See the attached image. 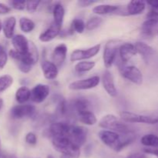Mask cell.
Masks as SVG:
<instances>
[{
  "label": "cell",
  "instance_id": "cell-35",
  "mask_svg": "<svg viewBox=\"0 0 158 158\" xmlns=\"http://www.w3.org/2000/svg\"><path fill=\"white\" fill-rule=\"evenodd\" d=\"M41 3L40 1H28L26 2V9L29 12L32 13V12H35L36 11V9H38L39 6Z\"/></svg>",
  "mask_w": 158,
  "mask_h": 158
},
{
  "label": "cell",
  "instance_id": "cell-28",
  "mask_svg": "<svg viewBox=\"0 0 158 158\" xmlns=\"http://www.w3.org/2000/svg\"><path fill=\"white\" fill-rule=\"evenodd\" d=\"M73 107L77 114H79L84 111L89 110V102L85 98L76 99L73 101Z\"/></svg>",
  "mask_w": 158,
  "mask_h": 158
},
{
  "label": "cell",
  "instance_id": "cell-1",
  "mask_svg": "<svg viewBox=\"0 0 158 158\" xmlns=\"http://www.w3.org/2000/svg\"><path fill=\"white\" fill-rule=\"evenodd\" d=\"M98 136L103 143L117 152L121 151L127 146L132 143L136 139L133 134L121 135L117 132L106 130L100 131Z\"/></svg>",
  "mask_w": 158,
  "mask_h": 158
},
{
  "label": "cell",
  "instance_id": "cell-6",
  "mask_svg": "<svg viewBox=\"0 0 158 158\" xmlns=\"http://www.w3.org/2000/svg\"><path fill=\"white\" fill-rule=\"evenodd\" d=\"M120 72L123 78L131 83L137 85H140L143 83V74L137 66H123L120 67Z\"/></svg>",
  "mask_w": 158,
  "mask_h": 158
},
{
  "label": "cell",
  "instance_id": "cell-33",
  "mask_svg": "<svg viewBox=\"0 0 158 158\" xmlns=\"http://www.w3.org/2000/svg\"><path fill=\"white\" fill-rule=\"evenodd\" d=\"M103 22L102 18L99 16H94L91 17L86 23V29L87 30H94L97 28H98L100 26V24Z\"/></svg>",
  "mask_w": 158,
  "mask_h": 158
},
{
  "label": "cell",
  "instance_id": "cell-40",
  "mask_svg": "<svg viewBox=\"0 0 158 158\" xmlns=\"http://www.w3.org/2000/svg\"><path fill=\"white\" fill-rule=\"evenodd\" d=\"M143 152L145 154L156 156L158 158V147L157 148H146L143 149Z\"/></svg>",
  "mask_w": 158,
  "mask_h": 158
},
{
  "label": "cell",
  "instance_id": "cell-21",
  "mask_svg": "<svg viewBox=\"0 0 158 158\" xmlns=\"http://www.w3.org/2000/svg\"><path fill=\"white\" fill-rule=\"evenodd\" d=\"M146 9V4L143 1H131L127 6V12L129 15H137L143 13Z\"/></svg>",
  "mask_w": 158,
  "mask_h": 158
},
{
  "label": "cell",
  "instance_id": "cell-11",
  "mask_svg": "<svg viewBox=\"0 0 158 158\" xmlns=\"http://www.w3.org/2000/svg\"><path fill=\"white\" fill-rule=\"evenodd\" d=\"M49 86L46 84H37L31 90V98L32 102L36 103H43L49 95Z\"/></svg>",
  "mask_w": 158,
  "mask_h": 158
},
{
  "label": "cell",
  "instance_id": "cell-13",
  "mask_svg": "<svg viewBox=\"0 0 158 158\" xmlns=\"http://www.w3.org/2000/svg\"><path fill=\"white\" fill-rule=\"evenodd\" d=\"M12 44L15 51L21 53H28L30 50L31 43L23 35H14L12 39Z\"/></svg>",
  "mask_w": 158,
  "mask_h": 158
},
{
  "label": "cell",
  "instance_id": "cell-29",
  "mask_svg": "<svg viewBox=\"0 0 158 158\" xmlns=\"http://www.w3.org/2000/svg\"><path fill=\"white\" fill-rule=\"evenodd\" d=\"M19 26L23 32L28 33L35 29V23L32 19L27 17H22L19 19Z\"/></svg>",
  "mask_w": 158,
  "mask_h": 158
},
{
  "label": "cell",
  "instance_id": "cell-25",
  "mask_svg": "<svg viewBox=\"0 0 158 158\" xmlns=\"http://www.w3.org/2000/svg\"><path fill=\"white\" fill-rule=\"evenodd\" d=\"M31 98V90L26 86H21L15 93V100L20 104H23Z\"/></svg>",
  "mask_w": 158,
  "mask_h": 158
},
{
  "label": "cell",
  "instance_id": "cell-36",
  "mask_svg": "<svg viewBox=\"0 0 158 158\" xmlns=\"http://www.w3.org/2000/svg\"><path fill=\"white\" fill-rule=\"evenodd\" d=\"M10 4L12 5V8L16 10H24L26 7V1H12L10 2Z\"/></svg>",
  "mask_w": 158,
  "mask_h": 158
},
{
  "label": "cell",
  "instance_id": "cell-19",
  "mask_svg": "<svg viewBox=\"0 0 158 158\" xmlns=\"http://www.w3.org/2000/svg\"><path fill=\"white\" fill-rule=\"evenodd\" d=\"M60 31H61V28L52 23L49 28H47L44 32L40 34L39 39L43 43H48L58 36L60 33Z\"/></svg>",
  "mask_w": 158,
  "mask_h": 158
},
{
  "label": "cell",
  "instance_id": "cell-5",
  "mask_svg": "<svg viewBox=\"0 0 158 158\" xmlns=\"http://www.w3.org/2000/svg\"><path fill=\"white\" fill-rule=\"evenodd\" d=\"M120 119L126 123H140L146 124H156L158 123V117L142 115L129 111H122L120 113Z\"/></svg>",
  "mask_w": 158,
  "mask_h": 158
},
{
  "label": "cell",
  "instance_id": "cell-17",
  "mask_svg": "<svg viewBox=\"0 0 158 158\" xmlns=\"http://www.w3.org/2000/svg\"><path fill=\"white\" fill-rule=\"evenodd\" d=\"M41 68L45 78L47 80H55L58 76V67L52 62L49 60H43L41 63Z\"/></svg>",
  "mask_w": 158,
  "mask_h": 158
},
{
  "label": "cell",
  "instance_id": "cell-24",
  "mask_svg": "<svg viewBox=\"0 0 158 158\" xmlns=\"http://www.w3.org/2000/svg\"><path fill=\"white\" fill-rule=\"evenodd\" d=\"M52 14H53L54 19L53 23L60 28H62V25L63 23L65 16V9L63 5L60 4V3H56L53 7Z\"/></svg>",
  "mask_w": 158,
  "mask_h": 158
},
{
  "label": "cell",
  "instance_id": "cell-37",
  "mask_svg": "<svg viewBox=\"0 0 158 158\" xmlns=\"http://www.w3.org/2000/svg\"><path fill=\"white\" fill-rule=\"evenodd\" d=\"M26 142L29 145H35L37 142V137L34 133L29 132L26 136Z\"/></svg>",
  "mask_w": 158,
  "mask_h": 158
},
{
  "label": "cell",
  "instance_id": "cell-14",
  "mask_svg": "<svg viewBox=\"0 0 158 158\" xmlns=\"http://www.w3.org/2000/svg\"><path fill=\"white\" fill-rule=\"evenodd\" d=\"M67 54V46L64 43L59 44L55 47L52 53V62L58 67L65 62Z\"/></svg>",
  "mask_w": 158,
  "mask_h": 158
},
{
  "label": "cell",
  "instance_id": "cell-38",
  "mask_svg": "<svg viewBox=\"0 0 158 158\" xmlns=\"http://www.w3.org/2000/svg\"><path fill=\"white\" fill-rule=\"evenodd\" d=\"M147 19H151L153 21L157 22L158 23V12L151 9L147 15Z\"/></svg>",
  "mask_w": 158,
  "mask_h": 158
},
{
  "label": "cell",
  "instance_id": "cell-2",
  "mask_svg": "<svg viewBox=\"0 0 158 158\" xmlns=\"http://www.w3.org/2000/svg\"><path fill=\"white\" fill-rule=\"evenodd\" d=\"M52 143L54 149L61 153L66 158H79L80 156V147L76 145L68 137H52Z\"/></svg>",
  "mask_w": 158,
  "mask_h": 158
},
{
  "label": "cell",
  "instance_id": "cell-15",
  "mask_svg": "<svg viewBox=\"0 0 158 158\" xmlns=\"http://www.w3.org/2000/svg\"><path fill=\"white\" fill-rule=\"evenodd\" d=\"M102 82H103V88L108 94V95L112 97H115L117 95V90L115 86V83H114L113 74L110 71L106 70L103 73Z\"/></svg>",
  "mask_w": 158,
  "mask_h": 158
},
{
  "label": "cell",
  "instance_id": "cell-39",
  "mask_svg": "<svg viewBox=\"0 0 158 158\" xmlns=\"http://www.w3.org/2000/svg\"><path fill=\"white\" fill-rule=\"evenodd\" d=\"M97 1H94V0H80V1L77 2V4L80 7L84 8V7H88V6H91V5L94 4V3H97Z\"/></svg>",
  "mask_w": 158,
  "mask_h": 158
},
{
  "label": "cell",
  "instance_id": "cell-26",
  "mask_svg": "<svg viewBox=\"0 0 158 158\" xmlns=\"http://www.w3.org/2000/svg\"><path fill=\"white\" fill-rule=\"evenodd\" d=\"M78 118L81 123L88 126H92L97 123V119L95 114L90 110H86L78 114Z\"/></svg>",
  "mask_w": 158,
  "mask_h": 158
},
{
  "label": "cell",
  "instance_id": "cell-10",
  "mask_svg": "<svg viewBox=\"0 0 158 158\" xmlns=\"http://www.w3.org/2000/svg\"><path fill=\"white\" fill-rule=\"evenodd\" d=\"M86 136H87V130L83 127L72 125L68 135V138L80 148L86 142Z\"/></svg>",
  "mask_w": 158,
  "mask_h": 158
},
{
  "label": "cell",
  "instance_id": "cell-48",
  "mask_svg": "<svg viewBox=\"0 0 158 158\" xmlns=\"http://www.w3.org/2000/svg\"><path fill=\"white\" fill-rule=\"evenodd\" d=\"M157 35H158V30H157Z\"/></svg>",
  "mask_w": 158,
  "mask_h": 158
},
{
  "label": "cell",
  "instance_id": "cell-20",
  "mask_svg": "<svg viewBox=\"0 0 158 158\" xmlns=\"http://www.w3.org/2000/svg\"><path fill=\"white\" fill-rule=\"evenodd\" d=\"M157 26L158 23L157 22L153 21V20L151 19H147L142 24L141 35L144 38H152L155 35V32L157 33Z\"/></svg>",
  "mask_w": 158,
  "mask_h": 158
},
{
  "label": "cell",
  "instance_id": "cell-7",
  "mask_svg": "<svg viewBox=\"0 0 158 158\" xmlns=\"http://www.w3.org/2000/svg\"><path fill=\"white\" fill-rule=\"evenodd\" d=\"M35 107L30 104H20L13 106L10 110L12 118L20 120L25 117H32L35 114Z\"/></svg>",
  "mask_w": 158,
  "mask_h": 158
},
{
  "label": "cell",
  "instance_id": "cell-41",
  "mask_svg": "<svg viewBox=\"0 0 158 158\" xmlns=\"http://www.w3.org/2000/svg\"><path fill=\"white\" fill-rule=\"evenodd\" d=\"M10 8L6 5L0 3V14H7L10 12Z\"/></svg>",
  "mask_w": 158,
  "mask_h": 158
},
{
  "label": "cell",
  "instance_id": "cell-4",
  "mask_svg": "<svg viewBox=\"0 0 158 158\" xmlns=\"http://www.w3.org/2000/svg\"><path fill=\"white\" fill-rule=\"evenodd\" d=\"M122 44L123 42L119 40H111L106 43L103 50V63L106 68H110L115 61L117 52Z\"/></svg>",
  "mask_w": 158,
  "mask_h": 158
},
{
  "label": "cell",
  "instance_id": "cell-46",
  "mask_svg": "<svg viewBox=\"0 0 158 158\" xmlns=\"http://www.w3.org/2000/svg\"><path fill=\"white\" fill-rule=\"evenodd\" d=\"M46 158H54V157H53V156L49 155V156H47V157H46Z\"/></svg>",
  "mask_w": 158,
  "mask_h": 158
},
{
  "label": "cell",
  "instance_id": "cell-34",
  "mask_svg": "<svg viewBox=\"0 0 158 158\" xmlns=\"http://www.w3.org/2000/svg\"><path fill=\"white\" fill-rule=\"evenodd\" d=\"M8 61V54L4 46L0 45V69H3Z\"/></svg>",
  "mask_w": 158,
  "mask_h": 158
},
{
  "label": "cell",
  "instance_id": "cell-47",
  "mask_svg": "<svg viewBox=\"0 0 158 158\" xmlns=\"http://www.w3.org/2000/svg\"><path fill=\"white\" fill-rule=\"evenodd\" d=\"M0 154H1V143H0Z\"/></svg>",
  "mask_w": 158,
  "mask_h": 158
},
{
  "label": "cell",
  "instance_id": "cell-18",
  "mask_svg": "<svg viewBox=\"0 0 158 158\" xmlns=\"http://www.w3.org/2000/svg\"><path fill=\"white\" fill-rule=\"evenodd\" d=\"M93 12L97 15H110V14H120L122 9L119 6L114 5H98L93 9Z\"/></svg>",
  "mask_w": 158,
  "mask_h": 158
},
{
  "label": "cell",
  "instance_id": "cell-23",
  "mask_svg": "<svg viewBox=\"0 0 158 158\" xmlns=\"http://www.w3.org/2000/svg\"><path fill=\"white\" fill-rule=\"evenodd\" d=\"M134 45H135V47L137 49V53L141 55L143 60H145L146 61H148V59L151 56L154 55V52H155L154 48L151 47L147 43H143V42H137Z\"/></svg>",
  "mask_w": 158,
  "mask_h": 158
},
{
  "label": "cell",
  "instance_id": "cell-3",
  "mask_svg": "<svg viewBox=\"0 0 158 158\" xmlns=\"http://www.w3.org/2000/svg\"><path fill=\"white\" fill-rule=\"evenodd\" d=\"M99 126L103 129L117 132L120 134H129L134 133V130L126 123V122L122 121L113 114H107L101 118L99 122Z\"/></svg>",
  "mask_w": 158,
  "mask_h": 158
},
{
  "label": "cell",
  "instance_id": "cell-12",
  "mask_svg": "<svg viewBox=\"0 0 158 158\" xmlns=\"http://www.w3.org/2000/svg\"><path fill=\"white\" fill-rule=\"evenodd\" d=\"M72 125L66 122H55L50 125L49 128V134L51 137H68Z\"/></svg>",
  "mask_w": 158,
  "mask_h": 158
},
{
  "label": "cell",
  "instance_id": "cell-30",
  "mask_svg": "<svg viewBox=\"0 0 158 158\" xmlns=\"http://www.w3.org/2000/svg\"><path fill=\"white\" fill-rule=\"evenodd\" d=\"M96 63L94 61H81L75 65V70L78 73H86L92 70Z\"/></svg>",
  "mask_w": 158,
  "mask_h": 158
},
{
  "label": "cell",
  "instance_id": "cell-16",
  "mask_svg": "<svg viewBox=\"0 0 158 158\" xmlns=\"http://www.w3.org/2000/svg\"><path fill=\"white\" fill-rule=\"evenodd\" d=\"M119 54L122 62L127 63L133 56L137 54L135 45L129 43H123L119 49Z\"/></svg>",
  "mask_w": 158,
  "mask_h": 158
},
{
  "label": "cell",
  "instance_id": "cell-31",
  "mask_svg": "<svg viewBox=\"0 0 158 158\" xmlns=\"http://www.w3.org/2000/svg\"><path fill=\"white\" fill-rule=\"evenodd\" d=\"M13 83V78L10 75H3L0 77V93L9 89Z\"/></svg>",
  "mask_w": 158,
  "mask_h": 158
},
{
  "label": "cell",
  "instance_id": "cell-42",
  "mask_svg": "<svg viewBox=\"0 0 158 158\" xmlns=\"http://www.w3.org/2000/svg\"><path fill=\"white\" fill-rule=\"evenodd\" d=\"M148 4L150 5L152 8V9L157 11L158 12V0H154V1H148Z\"/></svg>",
  "mask_w": 158,
  "mask_h": 158
},
{
  "label": "cell",
  "instance_id": "cell-43",
  "mask_svg": "<svg viewBox=\"0 0 158 158\" xmlns=\"http://www.w3.org/2000/svg\"><path fill=\"white\" fill-rule=\"evenodd\" d=\"M126 158H147L146 156L143 154H139V153H137V154H133L129 155L128 157Z\"/></svg>",
  "mask_w": 158,
  "mask_h": 158
},
{
  "label": "cell",
  "instance_id": "cell-44",
  "mask_svg": "<svg viewBox=\"0 0 158 158\" xmlns=\"http://www.w3.org/2000/svg\"><path fill=\"white\" fill-rule=\"evenodd\" d=\"M2 106H3V100H2V99L0 98V110L2 109Z\"/></svg>",
  "mask_w": 158,
  "mask_h": 158
},
{
  "label": "cell",
  "instance_id": "cell-32",
  "mask_svg": "<svg viewBox=\"0 0 158 158\" xmlns=\"http://www.w3.org/2000/svg\"><path fill=\"white\" fill-rule=\"evenodd\" d=\"M86 29V23L80 19H75L73 20L71 29L77 33H83Z\"/></svg>",
  "mask_w": 158,
  "mask_h": 158
},
{
  "label": "cell",
  "instance_id": "cell-27",
  "mask_svg": "<svg viewBox=\"0 0 158 158\" xmlns=\"http://www.w3.org/2000/svg\"><path fill=\"white\" fill-rule=\"evenodd\" d=\"M141 143L147 148H157L158 147V137L155 134H148L142 137Z\"/></svg>",
  "mask_w": 158,
  "mask_h": 158
},
{
  "label": "cell",
  "instance_id": "cell-45",
  "mask_svg": "<svg viewBox=\"0 0 158 158\" xmlns=\"http://www.w3.org/2000/svg\"><path fill=\"white\" fill-rule=\"evenodd\" d=\"M2 29V22L0 21V32H1Z\"/></svg>",
  "mask_w": 158,
  "mask_h": 158
},
{
  "label": "cell",
  "instance_id": "cell-22",
  "mask_svg": "<svg viewBox=\"0 0 158 158\" xmlns=\"http://www.w3.org/2000/svg\"><path fill=\"white\" fill-rule=\"evenodd\" d=\"M16 19L14 16L6 18L2 23V30L5 36L7 39H12L14 36Z\"/></svg>",
  "mask_w": 158,
  "mask_h": 158
},
{
  "label": "cell",
  "instance_id": "cell-9",
  "mask_svg": "<svg viewBox=\"0 0 158 158\" xmlns=\"http://www.w3.org/2000/svg\"><path fill=\"white\" fill-rule=\"evenodd\" d=\"M100 79L98 76H94L89 78L74 81L69 85V88L72 90H83L95 88L100 83Z\"/></svg>",
  "mask_w": 158,
  "mask_h": 158
},
{
  "label": "cell",
  "instance_id": "cell-8",
  "mask_svg": "<svg viewBox=\"0 0 158 158\" xmlns=\"http://www.w3.org/2000/svg\"><path fill=\"white\" fill-rule=\"evenodd\" d=\"M100 47H101V45L97 44L92 46V47L88 48V49H76L71 53L70 61H80V60H88V59L92 58L100 52Z\"/></svg>",
  "mask_w": 158,
  "mask_h": 158
}]
</instances>
